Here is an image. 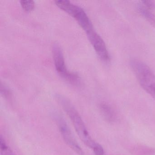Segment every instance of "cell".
<instances>
[{"label":"cell","mask_w":155,"mask_h":155,"mask_svg":"<svg viewBox=\"0 0 155 155\" xmlns=\"http://www.w3.org/2000/svg\"><path fill=\"white\" fill-rule=\"evenodd\" d=\"M130 65L143 89L155 84V75L147 64L140 60L134 59L130 61Z\"/></svg>","instance_id":"cell-4"},{"label":"cell","mask_w":155,"mask_h":155,"mask_svg":"<svg viewBox=\"0 0 155 155\" xmlns=\"http://www.w3.org/2000/svg\"><path fill=\"white\" fill-rule=\"evenodd\" d=\"M52 56L55 68L59 75L69 83L75 86L81 83L79 77L76 73L70 72L67 69L65 64L63 52L60 46L54 44L52 47Z\"/></svg>","instance_id":"cell-3"},{"label":"cell","mask_w":155,"mask_h":155,"mask_svg":"<svg viewBox=\"0 0 155 155\" xmlns=\"http://www.w3.org/2000/svg\"><path fill=\"white\" fill-rule=\"evenodd\" d=\"M138 8L139 12L143 16V18H145L147 21L155 28V15L142 5H139Z\"/></svg>","instance_id":"cell-7"},{"label":"cell","mask_w":155,"mask_h":155,"mask_svg":"<svg viewBox=\"0 0 155 155\" xmlns=\"http://www.w3.org/2000/svg\"><path fill=\"white\" fill-rule=\"evenodd\" d=\"M141 2L145 8L149 10L155 9V2L153 1H142Z\"/></svg>","instance_id":"cell-13"},{"label":"cell","mask_w":155,"mask_h":155,"mask_svg":"<svg viewBox=\"0 0 155 155\" xmlns=\"http://www.w3.org/2000/svg\"><path fill=\"white\" fill-rule=\"evenodd\" d=\"M0 150L1 155H16L10 147L7 145L2 135L0 137Z\"/></svg>","instance_id":"cell-8"},{"label":"cell","mask_w":155,"mask_h":155,"mask_svg":"<svg viewBox=\"0 0 155 155\" xmlns=\"http://www.w3.org/2000/svg\"><path fill=\"white\" fill-rule=\"evenodd\" d=\"M61 136L67 145L78 155H84L81 147L77 142L70 129L62 118L58 117L57 120Z\"/></svg>","instance_id":"cell-5"},{"label":"cell","mask_w":155,"mask_h":155,"mask_svg":"<svg viewBox=\"0 0 155 155\" xmlns=\"http://www.w3.org/2000/svg\"><path fill=\"white\" fill-rule=\"evenodd\" d=\"M21 5L26 12H30L35 7V2L33 1H20Z\"/></svg>","instance_id":"cell-9"},{"label":"cell","mask_w":155,"mask_h":155,"mask_svg":"<svg viewBox=\"0 0 155 155\" xmlns=\"http://www.w3.org/2000/svg\"><path fill=\"white\" fill-rule=\"evenodd\" d=\"M1 94L4 96L5 97L8 98L11 96L10 91L8 88L5 86L4 84L1 83Z\"/></svg>","instance_id":"cell-12"},{"label":"cell","mask_w":155,"mask_h":155,"mask_svg":"<svg viewBox=\"0 0 155 155\" xmlns=\"http://www.w3.org/2000/svg\"><path fill=\"white\" fill-rule=\"evenodd\" d=\"M145 90L155 99V84L148 87Z\"/></svg>","instance_id":"cell-14"},{"label":"cell","mask_w":155,"mask_h":155,"mask_svg":"<svg viewBox=\"0 0 155 155\" xmlns=\"http://www.w3.org/2000/svg\"><path fill=\"white\" fill-rule=\"evenodd\" d=\"M57 99L71 120L79 137L87 147L93 148L97 142L91 138L79 113L71 102L66 98L58 96Z\"/></svg>","instance_id":"cell-1"},{"label":"cell","mask_w":155,"mask_h":155,"mask_svg":"<svg viewBox=\"0 0 155 155\" xmlns=\"http://www.w3.org/2000/svg\"><path fill=\"white\" fill-rule=\"evenodd\" d=\"M86 33L89 41L99 58L101 61L105 62L109 61V54L106 44L102 38L94 30V28L87 31Z\"/></svg>","instance_id":"cell-6"},{"label":"cell","mask_w":155,"mask_h":155,"mask_svg":"<svg viewBox=\"0 0 155 155\" xmlns=\"http://www.w3.org/2000/svg\"><path fill=\"white\" fill-rule=\"evenodd\" d=\"M101 110L103 112V114L104 116L107 118H111L112 114H111V110L108 106H107L106 104H102L101 105Z\"/></svg>","instance_id":"cell-10"},{"label":"cell","mask_w":155,"mask_h":155,"mask_svg":"<svg viewBox=\"0 0 155 155\" xmlns=\"http://www.w3.org/2000/svg\"><path fill=\"white\" fill-rule=\"evenodd\" d=\"M92 149L93 150L95 155H105L103 147H101V145L97 142Z\"/></svg>","instance_id":"cell-11"},{"label":"cell","mask_w":155,"mask_h":155,"mask_svg":"<svg viewBox=\"0 0 155 155\" xmlns=\"http://www.w3.org/2000/svg\"><path fill=\"white\" fill-rule=\"evenodd\" d=\"M55 2L60 8L74 18L86 32L93 28L91 21L82 8L66 0H57Z\"/></svg>","instance_id":"cell-2"}]
</instances>
